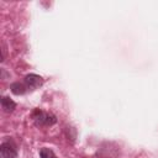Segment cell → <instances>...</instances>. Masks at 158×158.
Listing matches in <instances>:
<instances>
[{
    "instance_id": "6da1fadb",
    "label": "cell",
    "mask_w": 158,
    "mask_h": 158,
    "mask_svg": "<svg viewBox=\"0 0 158 158\" xmlns=\"http://www.w3.org/2000/svg\"><path fill=\"white\" fill-rule=\"evenodd\" d=\"M32 118H33L36 126H52L57 122V118L54 115L44 112L40 109H36L32 112Z\"/></svg>"
},
{
    "instance_id": "7a4b0ae2",
    "label": "cell",
    "mask_w": 158,
    "mask_h": 158,
    "mask_svg": "<svg viewBox=\"0 0 158 158\" xmlns=\"http://www.w3.org/2000/svg\"><path fill=\"white\" fill-rule=\"evenodd\" d=\"M0 154L1 158H16L17 151L16 146L11 139H7L0 144Z\"/></svg>"
},
{
    "instance_id": "3957f363",
    "label": "cell",
    "mask_w": 158,
    "mask_h": 158,
    "mask_svg": "<svg viewBox=\"0 0 158 158\" xmlns=\"http://www.w3.org/2000/svg\"><path fill=\"white\" fill-rule=\"evenodd\" d=\"M23 84L26 85L27 89L35 90L36 88H38V86H41V85L43 84V78L40 77V75H37V74L31 73V74H27V75L25 77Z\"/></svg>"
},
{
    "instance_id": "277c9868",
    "label": "cell",
    "mask_w": 158,
    "mask_h": 158,
    "mask_svg": "<svg viewBox=\"0 0 158 158\" xmlns=\"http://www.w3.org/2000/svg\"><path fill=\"white\" fill-rule=\"evenodd\" d=\"M1 107L5 112H12L16 107V104L9 96H2L1 98Z\"/></svg>"
},
{
    "instance_id": "5b68a950",
    "label": "cell",
    "mask_w": 158,
    "mask_h": 158,
    "mask_svg": "<svg viewBox=\"0 0 158 158\" xmlns=\"http://www.w3.org/2000/svg\"><path fill=\"white\" fill-rule=\"evenodd\" d=\"M10 89H11V91H12L15 95H22V94H25L26 90H27L26 85L22 84V83H20V81L12 83V84L10 85Z\"/></svg>"
},
{
    "instance_id": "8992f818",
    "label": "cell",
    "mask_w": 158,
    "mask_h": 158,
    "mask_svg": "<svg viewBox=\"0 0 158 158\" xmlns=\"http://www.w3.org/2000/svg\"><path fill=\"white\" fill-rule=\"evenodd\" d=\"M40 156H41V158H57L54 152L49 148H46V147L40 149Z\"/></svg>"
}]
</instances>
